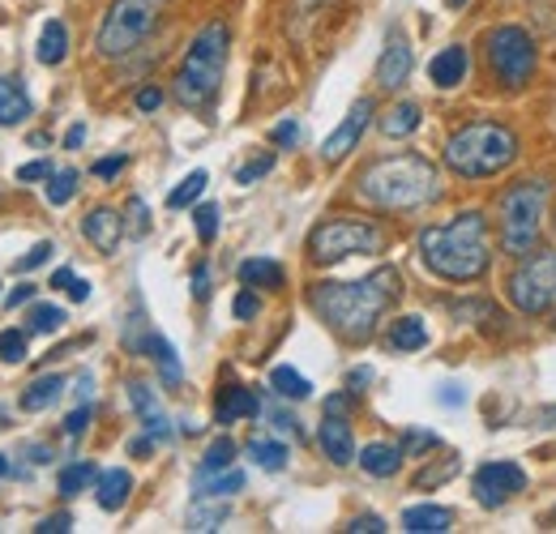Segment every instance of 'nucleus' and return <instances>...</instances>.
<instances>
[{"instance_id":"6e6d98bb","label":"nucleus","mask_w":556,"mask_h":534,"mask_svg":"<svg viewBox=\"0 0 556 534\" xmlns=\"http://www.w3.org/2000/svg\"><path fill=\"white\" fill-rule=\"evenodd\" d=\"M270 419H275V428L282 436H300V419L295 415H287V410H270Z\"/></svg>"},{"instance_id":"3c124183","label":"nucleus","mask_w":556,"mask_h":534,"mask_svg":"<svg viewBox=\"0 0 556 534\" xmlns=\"http://www.w3.org/2000/svg\"><path fill=\"white\" fill-rule=\"evenodd\" d=\"M270 141H275V145H287V150H291V145L300 141V125H295V120H282V125H275Z\"/></svg>"},{"instance_id":"5701e85b","label":"nucleus","mask_w":556,"mask_h":534,"mask_svg":"<svg viewBox=\"0 0 556 534\" xmlns=\"http://www.w3.org/2000/svg\"><path fill=\"white\" fill-rule=\"evenodd\" d=\"M39 65L56 68L65 56H70V30H65V22L61 17H52L48 26H43V35H39Z\"/></svg>"},{"instance_id":"a878e982","label":"nucleus","mask_w":556,"mask_h":534,"mask_svg":"<svg viewBox=\"0 0 556 534\" xmlns=\"http://www.w3.org/2000/svg\"><path fill=\"white\" fill-rule=\"evenodd\" d=\"M61 394H65V377H56V372H52V377H39V381H30V385L22 390L17 406L35 415V410H48V406L61 398Z\"/></svg>"},{"instance_id":"20e7f679","label":"nucleus","mask_w":556,"mask_h":534,"mask_svg":"<svg viewBox=\"0 0 556 534\" xmlns=\"http://www.w3.org/2000/svg\"><path fill=\"white\" fill-rule=\"evenodd\" d=\"M518 137L505 125H492V120H471L463 129H454L445 141V167L463 180H488V176H501L518 163Z\"/></svg>"},{"instance_id":"864d4df0","label":"nucleus","mask_w":556,"mask_h":534,"mask_svg":"<svg viewBox=\"0 0 556 534\" xmlns=\"http://www.w3.org/2000/svg\"><path fill=\"white\" fill-rule=\"evenodd\" d=\"M86 423H90V406H77L70 419H65V436H81Z\"/></svg>"},{"instance_id":"f8f14e48","label":"nucleus","mask_w":556,"mask_h":534,"mask_svg":"<svg viewBox=\"0 0 556 534\" xmlns=\"http://www.w3.org/2000/svg\"><path fill=\"white\" fill-rule=\"evenodd\" d=\"M368 125H372V99H355V103H351V112L343 116V125L321 141V158H326L330 167H334V163H343L351 150L359 145V137H364Z\"/></svg>"},{"instance_id":"c85d7f7f","label":"nucleus","mask_w":556,"mask_h":534,"mask_svg":"<svg viewBox=\"0 0 556 534\" xmlns=\"http://www.w3.org/2000/svg\"><path fill=\"white\" fill-rule=\"evenodd\" d=\"M419 120H424L419 103H394V107L381 116V134L386 137H412L419 129Z\"/></svg>"},{"instance_id":"58836bf2","label":"nucleus","mask_w":556,"mask_h":534,"mask_svg":"<svg viewBox=\"0 0 556 534\" xmlns=\"http://www.w3.org/2000/svg\"><path fill=\"white\" fill-rule=\"evenodd\" d=\"M125 231L129 236H146L150 231V209H146L141 198H129V205H125Z\"/></svg>"},{"instance_id":"a18cd8bd","label":"nucleus","mask_w":556,"mask_h":534,"mask_svg":"<svg viewBox=\"0 0 556 534\" xmlns=\"http://www.w3.org/2000/svg\"><path fill=\"white\" fill-rule=\"evenodd\" d=\"M348 531L351 534H386L390 526H386L377 513H359V518H351V522H348Z\"/></svg>"},{"instance_id":"680f3d73","label":"nucleus","mask_w":556,"mask_h":534,"mask_svg":"<svg viewBox=\"0 0 556 534\" xmlns=\"http://www.w3.org/2000/svg\"><path fill=\"white\" fill-rule=\"evenodd\" d=\"M52 287H65V291H70V287H73V269H56V274H52Z\"/></svg>"},{"instance_id":"13d9d810","label":"nucleus","mask_w":556,"mask_h":534,"mask_svg":"<svg viewBox=\"0 0 556 534\" xmlns=\"http://www.w3.org/2000/svg\"><path fill=\"white\" fill-rule=\"evenodd\" d=\"M351 398H355V394H334V398H326V410H334V415H343V410H348L351 406Z\"/></svg>"},{"instance_id":"9d476101","label":"nucleus","mask_w":556,"mask_h":534,"mask_svg":"<svg viewBox=\"0 0 556 534\" xmlns=\"http://www.w3.org/2000/svg\"><path fill=\"white\" fill-rule=\"evenodd\" d=\"M509 291V304L522 313V317H544L556 308V249L548 253H527L518 257V266L505 282Z\"/></svg>"},{"instance_id":"1a4fd4ad","label":"nucleus","mask_w":556,"mask_h":534,"mask_svg":"<svg viewBox=\"0 0 556 534\" xmlns=\"http://www.w3.org/2000/svg\"><path fill=\"white\" fill-rule=\"evenodd\" d=\"M484 56H488L492 77H496L505 90H522V86H531V77H535V68H540L535 39H531L522 26H496V30H488Z\"/></svg>"},{"instance_id":"4c0bfd02","label":"nucleus","mask_w":556,"mask_h":534,"mask_svg":"<svg viewBox=\"0 0 556 534\" xmlns=\"http://www.w3.org/2000/svg\"><path fill=\"white\" fill-rule=\"evenodd\" d=\"M26 359V330H0V364Z\"/></svg>"},{"instance_id":"c756f323","label":"nucleus","mask_w":556,"mask_h":534,"mask_svg":"<svg viewBox=\"0 0 556 534\" xmlns=\"http://www.w3.org/2000/svg\"><path fill=\"white\" fill-rule=\"evenodd\" d=\"M270 390H275L278 398H287V402H304L308 394H313V385L295 372V368H287V364H278L275 372H270Z\"/></svg>"},{"instance_id":"8fccbe9b","label":"nucleus","mask_w":556,"mask_h":534,"mask_svg":"<svg viewBox=\"0 0 556 534\" xmlns=\"http://www.w3.org/2000/svg\"><path fill=\"white\" fill-rule=\"evenodd\" d=\"M134 103H138V112H159V107H163V90H159V86H141Z\"/></svg>"},{"instance_id":"a211bd4d","label":"nucleus","mask_w":556,"mask_h":534,"mask_svg":"<svg viewBox=\"0 0 556 534\" xmlns=\"http://www.w3.org/2000/svg\"><path fill=\"white\" fill-rule=\"evenodd\" d=\"M129 492H134V474H129V470H121V467L99 470V479H94V500H99L103 513H121L125 500H129Z\"/></svg>"},{"instance_id":"7c9ffc66","label":"nucleus","mask_w":556,"mask_h":534,"mask_svg":"<svg viewBox=\"0 0 556 534\" xmlns=\"http://www.w3.org/2000/svg\"><path fill=\"white\" fill-rule=\"evenodd\" d=\"M99 479V470H94V462H70V467L61 470V479H56V487H61V496L65 500H73V496H81L90 483Z\"/></svg>"},{"instance_id":"5fc2aeb1","label":"nucleus","mask_w":556,"mask_h":534,"mask_svg":"<svg viewBox=\"0 0 556 534\" xmlns=\"http://www.w3.org/2000/svg\"><path fill=\"white\" fill-rule=\"evenodd\" d=\"M193 300H210V266H193Z\"/></svg>"},{"instance_id":"603ef678","label":"nucleus","mask_w":556,"mask_h":534,"mask_svg":"<svg viewBox=\"0 0 556 534\" xmlns=\"http://www.w3.org/2000/svg\"><path fill=\"white\" fill-rule=\"evenodd\" d=\"M35 531L39 534H65V531H73V518L70 513H52V518H43Z\"/></svg>"},{"instance_id":"09e8293b","label":"nucleus","mask_w":556,"mask_h":534,"mask_svg":"<svg viewBox=\"0 0 556 534\" xmlns=\"http://www.w3.org/2000/svg\"><path fill=\"white\" fill-rule=\"evenodd\" d=\"M4 304H9V313H13V308H26V304H35V287H30V282H17V287L4 295Z\"/></svg>"},{"instance_id":"f257e3e1","label":"nucleus","mask_w":556,"mask_h":534,"mask_svg":"<svg viewBox=\"0 0 556 534\" xmlns=\"http://www.w3.org/2000/svg\"><path fill=\"white\" fill-rule=\"evenodd\" d=\"M399 287H403L399 269L386 266L359 282H317L308 291V304L343 342H368L377 334L386 308L399 300Z\"/></svg>"},{"instance_id":"052dcab7","label":"nucleus","mask_w":556,"mask_h":534,"mask_svg":"<svg viewBox=\"0 0 556 534\" xmlns=\"http://www.w3.org/2000/svg\"><path fill=\"white\" fill-rule=\"evenodd\" d=\"M81 141H86V125H73L70 134H65V145H70V150H77Z\"/></svg>"},{"instance_id":"7ed1b4c3","label":"nucleus","mask_w":556,"mask_h":534,"mask_svg":"<svg viewBox=\"0 0 556 534\" xmlns=\"http://www.w3.org/2000/svg\"><path fill=\"white\" fill-rule=\"evenodd\" d=\"M355 198L372 209L403 214V209H419L441 198V176L424 154H412V150L386 154V158H372L355 176Z\"/></svg>"},{"instance_id":"39448f33","label":"nucleus","mask_w":556,"mask_h":534,"mask_svg":"<svg viewBox=\"0 0 556 534\" xmlns=\"http://www.w3.org/2000/svg\"><path fill=\"white\" fill-rule=\"evenodd\" d=\"M227 43H231L227 22H206V26L193 35L185 61L176 68V99H180L185 107L202 112V107H210V103L218 99L223 68H227Z\"/></svg>"},{"instance_id":"c03bdc74","label":"nucleus","mask_w":556,"mask_h":534,"mask_svg":"<svg viewBox=\"0 0 556 534\" xmlns=\"http://www.w3.org/2000/svg\"><path fill=\"white\" fill-rule=\"evenodd\" d=\"M52 253H56V249H52V240H43V244H35V249H30V253H26L22 262H17V274H26V269H39V266H43V262H48V257H52Z\"/></svg>"},{"instance_id":"4d7b16f0","label":"nucleus","mask_w":556,"mask_h":534,"mask_svg":"<svg viewBox=\"0 0 556 534\" xmlns=\"http://www.w3.org/2000/svg\"><path fill=\"white\" fill-rule=\"evenodd\" d=\"M372 381V368H351L348 372V390L351 394H364V385Z\"/></svg>"},{"instance_id":"b1692460","label":"nucleus","mask_w":556,"mask_h":534,"mask_svg":"<svg viewBox=\"0 0 556 534\" xmlns=\"http://www.w3.org/2000/svg\"><path fill=\"white\" fill-rule=\"evenodd\" d=\"M141 351H146V355L159 364V372H163V381H167V385H180L185 368H180V359H176V351H172V342H167V338L150 330V334H146V342H141Z\"/></svg>"},{"instance_id":"bf43d9fd","label":"nucleus","mask_w":556,"mask_h":534,"mask_svg":"<svg viewBox=\"0 0 556 534\" xmlns=\"http://www.w3.org/2000/svg\"><path fill=\"white\" fill-rule=\"evenodd\" d=\"M70 295L77 300V304H86V300H90V282H86V278H73Z\"/></svg>"},{"instance_id":"4be33fe9","label":"nucleus","mask_w":556,"mask_h":534,"mask_svg":"<svg viewBox=\"0 0 556 534\" xmlns=\"http://www.w3.org/2000/svg\"><path fill=\"white\" fill-rule=\"evenodd\" d=\"M454 526V513L445 505H412L403 513V531L412 534H445Z\"/></svg>"},{"instance_id":"9b49d317","label":"nucleus","mask_w":556,"mask_h":534,"mask_svg":"<svg viewBox=\"0 0 556 534\" xmlns=\"http://www.w3.org/2000/svg\"><path fill=\"white\" fill-rule=\"evenodd\" d=\"M522 487H527V474H522L518 462H484V467H476V474H471V492H476V500L484 509H501Z\"/></svg>"},{"instance_id":"473e14b6","label":"nucleus","mask_w":556,"mask_h":534,"mask_svg":"<svg viewBox=\"0 0 556 534\" xmlns=\"http://www.w3.org/2000/svg\"><path fill=\"white\" fill-rule=\"evenodd\" d=\"M61 326H65V308H56V304H30L26 334H56Z\"/></svg>"},{"instance_id":"c9c22d12","label":"nucleus","mask_w":556,"mask_h":534,"mask_svg":"<svg viewBox=\"0 0 556 534\" xmlns=\"http://www.w3.org/2000/svg\"><path fill=\"white\" fill-rule=\"evenodd\" d=\"M77 180H81V176H77L73 167L52 171V176H48V201H52V205H70L73 193H77Z\"/></svg>"},{"instance_id":"0eeeda50","label":"nucleus","mask_w":556,"mask_h":534,"mask_svg":"<svg viewBox=\"0 0 556 534\" xmlns=\"http://www.w3.org/2000/svg\"><path fill=\"white\" fill-rule=\"evenodd\" d=\"M167 4L172 0H112V9L99 22V39H94L99 56L103 61H121V56L138 52L141 43L150 39V30L159 26Z\"/></svg>"},{"instance_id":"e433bc0d","label":"nucleus","mask_w":556,"mask_h":534,"mask_svg":"<svg viewBox=\"0 0 556 534\" xmlns=\"http://www.w3.org/2000/svg\"><path fill=\"white\" fill-rule=\"evenodd\" d=\"M193 227H198V240L202 244H214V236H218V205L214 201L193 209Z\"/></svg>"},{"instance_id":"f704fd0d","label":"nucleus","mask_w":556,"mask_h":534,"mask_svg":"<svg viewBox=\"0 0 556 534\" xmlns=\"http://www.w3.org/2000/svg\"><path fill=\"white\" fill-rule=\"evenodd\" d=\"M236 462V441L231 436H218L214 445L206 449V458H202V467H198V474H214V470H227Z\"/></svg>"},{"instance_id":"49530a36","label":"nucleus","mask_w":556,"mask_h":534,"mask_svg":"<svg viewBox=\"0 0 556 534\" xmlns=\"http://www.w3.org/2000/svg\"><path fill=\"white\" fill-rule=\"evenodd\" d=\"M125 163H129L125 154H112V158H99V163H94L90 171H94L99 180H112V176H121V171H125Z\"/></svg>"},{"instance_id":"cd10ccee","label":"nucleus","mask_w":556,"mask_h":534,"mask_svg":"<svg viewBox=\"0 0 556 534\" xmlns=\"http://www.w3.org/2000/svg\"><path fill=\"white\" fill-rule=\"evenodd\" d=\"M282 266L278 262H270V257H249L244 266H240V282L244 287H266V291H278L282 287Z\"/></svg>"},{"instance_id":"393cba45","label":"nucleus","mask_w":556,"mask_h":534,"mask_svg":"<svg viewBox=\"0 0 556 534\" xmlns=\"http://www.w3.org/2000/svg\"><path fill=\"white\" fill-rule=\"evenodd\" d=\"M244 487V474L236 467L214 470V474H198V500H227Z\"/></svg>"},{"instance_id":"2eb2a0df","label":"nucleus","mask_w":556,"mask_h":534,"mask_svg":"<svg viewBox=\"0 0 556 534\" xmlns=\"http://www.w3.org/2000/svg\"><path fill=\"white\" fill-rule=\"evenodd\" d=\"M317 441H321V454H326L334 467H351V462H355V436H351V423L343 419V415L326 410Z\"/></svg>"},{"instance_id":"bb28decb","label":"nucleus","mask_w":556,"mask_h":534,"mask_svg":"<svg viewBox=\"0 0 556 534\" xmlns=\"http://www.w3.org/2000/svg\"><path fill=\"white\" fill-rule=\"evenodd\" d=\"M386 346H390V351H419V346H428L424 321H419V317H399V321H390Z\"/></svg>"},{"instance_id":"412c9836","label":"nucleus","mask_w":556,"mask_h":534,"mask_svg":"<svg viewBox=\"0 0 556 534\" xmlns=\"http://www.w3.org/2000/svg\"><path fill=\"white\" fill-rule=\"evenodd\" d=\"M30 94H26V86H22V77H0V125L4 129H13V125H22L26 116H30Z\"/></svg>"},{"instance_id":"37998d69","label":"nucleus","mask_w":556,"mask_h":534,"mask_svg":"<svg viewBox=\"0 0 556 534\" xmlns=\"http://www.w3.org/2000/svg\"><path fill=\"white\" fill-rule=\"evenodd\" d=\"M424 449H437V432H419V428H412V432L403 436V454L416 458V454H424Z\"/></svg>"},{"instance_id":"ddd939ff","label":"nucleus","mask_w":556,"mask_h":534,"mask_svg":"<svg viewBox=\"0 0 556 534\" xmlns=\"http://www.w3.org/2000/svg\"><path fill=\"white\" fill-rule=\"evenodd\" d=\"M412 65H416V52L407 43V35H390L386 48H381V61H377V86L381 90H399L407 77H412Z\"/></svg>"},{"instance_id":"6ab92c4d","label":"nucleus","mask_w":556,"mask_h":534,"mask_svg":"<svg viewBox=\"0 0 556 534\" xmlns=\"http://www.w3.org/2000/svg\"><path fill=\"white\" fill-rule=\"evenodd\" d=\"M129 402H134V410H138L141 428L154 436V441H172V428H167V415H163V406H159V398L150 394V385H141V381H134L129 385Z\"/></svg>"},{"instance_id":"a19ab883","label":"nucleus","mask_w":556,"mask_h":534,"mask_svg":"<svg viewBox=\"0 0 556 534\" xmlns=\"http://www.w3.org/2000/svg\"><path fill=\"white\" fill-rule=\"evenodd\" d=\"M223 518H227V505H218V500H214V509H202V505H198V509L189 513V531H218Z\"/></svg>"},{"instance_id":"72a5a7b5","label":"nucleus","mask_w":556,"mask_h":534,"mask_svg":"<svg viewBox=\"0 0 556 534\" xmlns=\"http://www.w3.org/2000/svg\"><path fill=\"white\" fill-rule=\"evenodd\" d=\"M206 185H210L206 171H189V176H185V180H180V185L167 193V205H172V209H189L193 201L206 193Z\"/></svg>"},{"instance_id":"e2e57ef3","label":"nucleus","mask_w":556,"mask_h":534,"mask_svg":"<svg viewBox=\"0 0 556 534\" xmlns=\"http://www.w3.org/2000/svg\"><path fill=\"white\" fill-rule=\"evenodd\" d=\"M441 402H445V406H458V402H463L458 385H445V390H441Z\"/></svg>"},{"instance_id":"4468645a","label":"nucleus","mask_w":556,"mask_h":534,"mask_svg":"<svg viewBox=\"0 0 556 534\" xmlns=\"http://www.w3.org/2000/svg\"><path fill=\"white\" fill-rule=\"evenodd\" d=\"M81 236H86L99 253H116V244L129 236V231H125V214H116L112 205H99V209H90V214L81 218Z\"/></svg>"},{"instance_id":"423d86ee","label":"nucleus","mask_w":556,"mask_h":534,"mask_svg":"<svg viewBox=\"0 0 556 534\" xmlns=\"http://www.w3.org/2000/svg\"><path fill=\"white\" fill-rule=\"evenodd\" d=\"M548 209V180H518L501 193V249L509 257H527L540 244Z\"/></svg>"},{"instance_id":"dca6fc26","label":"nucleus","mask_w":556,"mask_h":534,"mask_svg":"<svg viewBox=\"0 0 556 534\" xmlns=\"http://www.w3.org/2000/svg\"><path fill=\"white\" fill-rule=\"evenodd\" d=\"M467 68H471L467 48H463V43H454V48H441V52L432 56V65H428V81H432L437 90H454V86H463V81H467Z\"/></svg>"},{"instance_id":"aec40b11","label":"nucleus","mask_w":556,"mask_h":534,"mask_svg":"<svg viewBox=\"0 0 556 534\" xmlns=\"http://www.w3.org/2000/svg\"><path fill=\"white\" fill-rule=\"evenodd\" d=\"M403 445H386V441H372V445H364L359 454H355V462L364 467V474H372V479H390V474H399L403 467Z\"/></svg>"},{"instance_id":"de8ad7c7","label":"nucleus","mask_w":556,"mask_h":534,"mask_svg":"<svg viewBox=\"0 0 556 534\" xmlns=\"http://www.w3.org/2000/svg\"><path fill=\"white\" fill-rule=\"evenodd\" d=\"M48 176H52V163L48 158H35V163H22L17 167V180H26V185L30 180H48Z\"/></svg>"},{"instance_id":"2f4dec72","label":"nucleus","mask_w":556,"mask_h":534,"mask_svg":"<svg viewBox=\"0 0 556 534\" xmlns=\"http://www.w3.org/2000/svg\"><path fill=\"white\" fill-rule=\"evenodd\" d=\"M249 458L262 470H282L287 467V445L282 441H266V436H253L249 441Z\"/></svg>"},{"instance_id":"f3484780","label":"nucleus","mask_w":556,"mask_h":534,"mask_svg":"<svg viewBox=\"0 0 556 534\" xmlns=\"http://www.w3.org/2000/svg\"><path fill=\"white\" fill-rule=\"evenodd\" d=\"M253 415H262V398L253 394V390H244V385H227V390H218V402H214V423H236V419H253Z\"/></svg>"},{"instance_id":"6e6552de","label":"nucleus","mask_w":556,"mask_h":534,"mask_svg":"<svg viewBox=\"0 0 556 534\" xmlns=\"http://www.w3.org/2000/svg\"><path fill=\"white\" fill-rule=\"evenodd\" d=\"M386 249V231L372 218H326L308 231V262L339 266L348 257H368Z\"/></svg>"},{"instance_id":"0e129e2a","label":"nucleus","mask_w":556,"mask_h":534,"mask_svg":"<svg viewBox=\"0 0 556 534\" xmlns=\"http://www.w3.org/2000/svg\"><path fill=\"white\" fill-rule=\"evenodd\" d=\"M9 470H13V462H9V458H4V454H0V479H4V474H9Z\"/></svg>"},{"instance_id":"ea45409f","label":"nucleus","mask_w":556,"mask_h":534,"mask_svg":"<svg viewBox=\"0 0 556 534\" xmlns=\"http://www.w3.org/2000/svg\"><path fill=\"white\" fill-rule=\"evenodd\" d=\"M275 171V154H257L253 163H244L240 171H236V185H257L262 176H270Z\"/></svg>"},{"instance_id":"79ce46f5","label":"nucleus","mask_w":556,"mask_h":534,"mask_svg":"<svg viewBox=\"0 0 556 534\" xmlns=\"http://www.w3.org/2000/svg\"><path fill=\"white\" fill-rule=\"evenodd\" d=\"M231 313H236V321H253V317L262 313V300L253 295V287H244V291L236 295V304H231Z\"/></svg>"},{"instance_id":"f03ea898","label":"nucleus","mask_w":556,"mask_h":534,"mask_svg":"<svg viewBox=\"0 0 556 534\" xmlns=\"http://www.w3.org/2000/svg\"><path fill=\"white\" fill-rule=\"evenodd\" d=\"M419 262L445 282H476L492 266V236L480 209H463L441 227L419 231Z\"/></svg>"},{"instance_id":"69168bd1","label":"nucleus","mask_w":556,"mask_h":534,"mask_svg":"<svg viewBox=\"0 0 556 534\" xmlns=\"http://www.w3.org/2000/svg\"><path fill=\"white\" fill-rule=\"evenodd\" d=\"M445 4H450V9H463V4H467V0H445Z\"/></svg>"}]
</instances>
